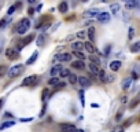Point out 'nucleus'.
<instances>
[{"instance_id":"72a5a7b5","label":"nucleus","mask_w":140,"mask_h":132,"mask_svg":"<svg viewBox=\"0 0 140 132\" xmlns=\"http://www.w3.org/2000/svg\"><path fill=\"white\" fill-rule=\"evenodd\" d=\"M85 36H86V32H84V30H80L77 33V37L78 39H85Z\"/></svg>"},{"instance_id":"3c124183","label":"nucleus","mask_w":140,"mask_h":132,"mask_svg":"<svg viewBox=\"0 0 140 132\" xmlns=\"http://www.w3.org/2000/svg\"><path fill=\"white\" fill-rule=\"evenodd\" d=\"M28 2H29V3H35L36 0H28Z\"/></svg>"},{"instance_id":"ddd939ff","label":"nucleus","mask_w":140,"mask_h":132,"mask_svg":"<svg viewBox=\"0 0 140 132\" xmlns=\"http://www.w3.org/2000/svg\"><path fill=\"white\" fill-rule=\"evenodd\" d=\"M76 129V127L73 124H63L62 125V132H73Z\"/></svg>"},{"instance_id":"aec40b11","label":"nucleus","mask_w":140,"mask_h":132,"mask_svg":"<svg viewBox=\"0 0 140 132\" xmlns=\"http://www.w3.org/2000/svg\"><path fill=\"white\" fill-rule=\"evenodd\" d=\"M98 76H99V80L102 81V83H106V81H107V76H106V73H104V70H99V73H98Z\"/></svg>"},{"instance_id":"c756f323","label":"nucleus","mask_w":140,"mask_h":132,"mask_svg":"<svg viewBox=\"0 0 140 132\" xmlns=\"http://www.w3.org/2000/svg\"><path fill=\"white\" fill-rule=\"evenodd\" d=\"M48 95H50V90H48V88H45V90L43 91V96H41V99L45 102V100L48 99Z\"/></svg>"},{"instance_id":"a19ab883","label":"nucleus","mask_w":140,"mask_h":132,"mask_svg":"<svg viewBox=\"0 0 140 132\" xmlns=\"http://www.w3.org/2000/svg\"><path fill=\"white\" fill-rule=\"evenodd\" d=\"M33 12H35V10H33V8H29V10H28V14H29V15H33Z\"/></svg>"},{"instance_id":"09e8293b","label":"nucleus","mask_w":140,"mask_h":132,"mask_svg":"<svg viewBox=\"0 0 140 132\" xmlns=\"http://www.w3.org/2000/svg\"><path fill=\"white\" fill-rule=\"evenodd\" d=\"M3 103H4V99H0V107L3 106Z\"/></svg>"},{"instance_id":"dca6fc26","label":"nucleus","mask_w":140,"mask_h":132,"mask_svg":"<svg viewBox=\"0 0 140 132\" xmlns=\"http://www.w3.org/2000/svg\"><path fill=\"white\" fill-rule=\"evenodd\" d=\"M86 36L89 37V41H94L95 40V28L94 26H89L88 32H86Z\"/></svg>"},{"instance_id":"7ed1b4c3","label":"nucleus","mask_w":140,"mask_h":132,"mask_svg":"<svg viewBox=\"0 0 140 132\" xmlns=\"http://www.w3.org/2000/svg\"><path fill=\"white\" fill-rule=\"evenodd\" d=\"M36 83H37V76H29L26 77L25 80L22 81V85H25V87H33V85H36Z\"/></svg>"},{"instance_id":"393cba45","label":"nucleus","mask_w":140,"mask_h":132,"mask_svg":"<svg viewBox=\"0 0 140 132\" xmlns=\"http://www.w3.org/2000/svg\"><path fill=\"white\" fill-rule=\"evenodd\" d=\"M59 76H61V77H69V76H70V72L67 70V69H63V67H62L61 72H59Z\"/></svg>"},{"instance_id":"20e7f679","label":"nucleus","mask_w":140,"mask_h":132,"mask_svg":"<svg viewBox=\"0 0 140 132\" xmlns=\"http://www.w3.org/2000/svg\"><path fill=\"white\" fill-rule=\"evenodd\" d=\"M6 55H7V58L10 61H14V59H18L19 58V52L17 50H14V48H7Z\"/></svg>"},{"instance_id":"a18cd8bd","label":"nucleus","mask_w":140,"mask_h":132,"mask_svg":"<svg viewBox=\"0 0 140 132\" xmlns=\"http://www.w3.org/2000/svg\"><path fill=\"white\" fill-rule=\"evenodd\" d=\"M121 116H122V113H118L117 116H115V118H117V120H119V118H121Z\"/></svg>"},{"instance_id":"412c9836","label":"nucleus","mask_w":140,"mask_h":132,"mask_svg":"<svg viewBox=\"0 0 140 132\" xmlns=\"http://www.w3.org/2000/svg\"><path fill=\"white\" fill-rule=\"evenodd\" d=\"M15 124V121H6V123H3L0 125V129H6V128H10V127H12Z\"/></svg>"},{"instance_id":"79ce46f5","label":"nucleus","mask_w":140,"mask_h":132,"mask_svg":"<svg viewBox=\"0 0 140 132\" xmlns=\"http://www.w3.org/2000/svg\"><path fill=\"white\" fill-rule=\"evenodd\" d=\"M132 76H133L132 79H135V80H136V79H139V77H137V73H136V72H133V73H132Z\"/></svg>"},{"instance_id":"4c0bfd02","label":"nucleus","mask_w":140,"mask_h":132,"mask_svg":"<svg viewBox=\"0 0 140 132\" xmlns=\"http://www.w3.org/2000/svg\"><path fill=\"white\" fill-rule=\"evenodd\" d=\"M126 102H128V96H126V95H122V96H121V103L125 105Z\"/></svg>"},{"instance_id":"39448f33","label":"nucleus","mask_w":140,"mask_h":132,"mask_svg":"<svg viewBox=\"0 0 140 132\" xmlns=\"http://www.w3.org/2000/svg\"><path fill=\"white\" fill-rule=\"evenodd\" d=\"M55 59L61 61V62H69L71 61V55L69 52H63V54H58V55L55 56Z\"/></svg>"},{"instance_id":"0eeeda50","label":"nucleus","mask_w":140,"mask_h":132,"mask_svg":"<svg viewBox=\"0 0 140 132\" xmlns=\"http://www.w3.org/2000/svg\"><path fill=\"white\" fill-rule=\"evenodd\" d=\"M98 15H99V10H96V8H91L83 14L84 18H92V17H98Z\"/></svg>"},{"instance_id":"e433bc0d","label":"nucleus","mask_w":140,"mask_h":132,"mask_svg":"<svg viewBox=\"0 0 140 132\" xmlns=\"http://www.w3.org/2000/svg\"><path fill=\"white\" fill-rule=\"evenodd\" d=\"M15 10H17V7H15V6H11V7L8 8V11H7V12H8V15H11V14H14V11H15Z\"/></svg>"},{"instance_id":"c85d7f7f","label":"nucleus","mask_w":140,"mask_h":132,"mask_svg":"<svg viewBox=\"0 0 140 132\" xmlns=\"http://www.w3.org/2000/svg\"><path fill=\"white\" fill-rule=\"evenodd\" d=\"M8 72V69H7V66H4V65H0V77H3L6 73Z\"/></svg>"},{"instance_id":"58836bf2","label":"nucleus","mask_w":140,"mask_h":132,"mask_svg":"<svg viewBox=\"0 0 140 132\" xmlns=\"http://www.w3.org/2000/svg\"><path fill=\"white\" fill-rule=\"evenodd\" d=\"M80 98H81V105L85 106V102H84V92H83V91H80Z\"/></svg>"},{"instance_id":"c03bdc74","label":"nucleus","mask_w":140,"mask_h":132,"mask_svg":"<svg viewBox=\"0 0 140 132\" xmlns=\"http://www.w3.org/2000/svg\"><path fill=\"white\" fill-rule=\"evenodd\" d=\"M113 132H124V128H118V129H114Z\"/></svg>"},{"instance_id":"4468645a","label":"nucleus","mask_w":140,"mask_h":132,"mask_svg":"<svg viewBox=\"0 0 140 132\" xmlns=\"http://www.w3.org/2000/svg\"><path fill=\"white\" fill-rule=\"evenodd\" d=\"M131 85H132V79L131 77H128V79H125L124 81H122V90H129L131 88Z\"/></svg>"},{"instance_id":"37998d69","label":"nucleus","mask_w":140,"mask_h":132,"mask_svg":"<svg viewBox=\"0 0 140 132\" xmlns=\"http://www.w3.org/2000/svg\"><path fill=\"white\" fill-rule=\"evenodd\" d=\"M33 118H22L21 121H22V123H28V121H32Z\"/></svg>"},{"instance_id":"a211bd4d","label":"nucleus","mask_w":140,"mask_h":132,"mask_svg":"<svg viewBox=\"0 0 140 132\" xmlns=\"http://www.w3.org/2000/svg\"><path fill=\"white\" fill-rule=\"evenodd\" d=\"M89 69H91V72H92L94 73V74H98V73H99V65H98V63H94V62H91L89 63Z\"/></svg>"},{"instance_id":"f8f14e48","label":"nucleus","mask_w":140,"mask_h":132,"mask_svg":"<svg viewBox=\"0 0 140 132\" xmlns=\"http://www.w3.org/2000/svg\"><path fill=\"white\" fill-rule=\"evenodd\" d=\"M84 47H85V50L88 51L89 54H94V52H95V47H94L92 41H85V43H84Z\"/></svg>"},{"instance_id":"49530a36","label":"nucleus","mask_w":140,"mask_h":132,"mask_svg":"<svg viewBox=\"0 0 140 132\" xmlns=\"http://www.w3.org/2000/svg\"><path fill=\"white\" fill-rule=\"evenodd\" d=\"M41 8H43V4H38V6H37V11H40Z\"/></svg>"},{"instance_id":"6e6552de","label":"nucleus","mask_w":140,"mask_h":132,"mask_svg":"<svg viewBox=\"0 0 140 132\" xmlns=\"http://www.w3.org/2000/svg\"><path fill=\"white\" fill-rule=\"evenodd\" d=\"M96 18H98V21H99V22L106 23V22H109V21H110V14H109V12H99V15L96 17Z\"/></svg>"},{"instance_id":"7c9ffc66","label":"nucleus","mask_w":140,"mask_h":132,"mask_svg":"<svg viewBox=\"0 0 140 132\" xmlns=\"http://www.w3.org/2000/svg\"><path fill=\"white\" fill-rule=\"evenodd\" d=\"M139 102H140V95H137L136 98H135V99H133V100L131 102V105H129V106H131V107H132V109H133V107H135V106H136V105L139 103Z\"/></svg>"},{"instance_id":"ea45409f","label":"nucleus","mask_w":140,"mask_h":132,"mask_svg":"<svg viewBox=\"0 0 140 132\" xmlns=\"http://www.w3.org/2000/svg\"><path fill=\"white\" fill-rule=\"evenodd\" d=\"M6 25H7V21L6 19H2V21H0V28H4Z\"/></svg>"},{"instance_id":"c9c22d12","label":"nucleus","mask_w":140,"mask_h":132,"mask_svg":"<svg viewBox=\"0 0 140 132\" xmlns=\"http://www.w3.org/2000/svg\"><path fill=\"white\" fill-rule=\"evenodd\" d=\"M65 87H66V83L65 81L58 83V84H56V90H62V88H65Z\"/></svg>"},{"instance_id":"9d476101","label":"nucleus","mask_w":140,"mask_h":132,"mask_svg":"<svg viewBox=\"0 0 140 132\" xmlns=\"http://www.w3.org/2000/svg\"><path fill=\"white\" fill-rule=\"evenodd\" d=\"M71 66H73L74 69L83 70L84 67H85V63H84V61H81V59H78V61H74L73 63H71Z\"/></svg>"},{"instance_id":"6ab92c4d","label":"nucleus","mask_w":140,"mask_h":132,"mask_svg":"<svg viewBox=\"0 0 140 132\" xmlns=\"http://www.w3.org/2000/svg\"><path fill=\"white\" fill-rule=\"evenodd\" d=\"M119 4L118 3H114V4H111V6H110V11H111L113 14H118V11H119Z\"/></svg>"},{"instance_id":"cd10ccee","label":"nucleus","mask_w":140,"mask_h":132,"mask_svg":"<svg viewBox=\"0 0 140 132\" xmlns=\"http://www.w3.org/2000/svg\"><path fill=\"white\" fill-rule=\"evenodd\" d=\"M69 81L71 83V84H76V83L78 81V76H76V74H71V73H70V76H69Z\"/></svg>"},{"instance_id":"f3484780","label":"nucleus","mask_w":140,"mask_h":132,"mask_svg":"<svg viewBox=\"0 0 140 132\" xmlns=\"http://www.w3.org/2000/svg\"><path fill=\"white\" fill-rule=\"evenodd\" d=\"M61 69H62V66H61V65H55V66L51 69V72H50V73H51V77H55L56 74H59Z\"/></svg>"},{"instance_id":"de8ad7c7","label":"nucleus","mask_w":140,"mask_h":132,"mask_svg":"<svg viewBox=\"0 0 140 132\" xmlns=\"http://www.w3.org/2000/svg\"><path fill=\"white\" fill-rule=\"evenodd\" d=\"M136 2V7H140V0H135Z\"/></svg>"},{"instance_id":"5701e85b","label":"nucleus","mask_w":140,"mask_h":132,"mask_svg":"<svg viewBox=\"0 0 140 132\" xmlns=\"http://www.w3.org/2000/svg\"><path fill=\"white\" fill-rule=\"evenodd\" d=\"M37 55H38V52H37V51H35V52H33V55H32L30 58H29L28 61H26V63H28V65H30V63H33V62H35V61L37 59Z\"/></svg>"},{"instance_id":"2eb2a0df","label":"nucleus","mask_w":140,"mask_h":132,"mask_svg":"<svg viewBox=\"0 0 140 132\" xmlns=\"http://www.w3.org/2000/svg\"><path fill=\"white\" fill-rule=\"evenodd\" d=\"M119 67H121V62L119 61H113L111 63H110V69H111L113 72H117Z\"/></svg>"},{"instance_id":"603ef678","label":"nucleus","mask_w":140,"mask_h":132,"mask_svg":"<svg viewBox=\"0 0 140 132\" xmlns=\"http://www.w3.org/2000/svg\"><path fill=\"white\" fill-rule=\"evenodd\" d=\"M83 2H88V0H83Z\"/></svg>"},{"instance_id":"bb28decb","label":"nucleus","mask_w":140,"mask_h":132,"mask_svg":"<svg viewBox=\"0 0 140 132\" xmlns=\"http://www.w3.org/2000/svg\"><path fill=\"white\" fill-rule=\"evenodd\" d=\"M59 83V80L56 79V77H52V79L48 80V85H52V87H56V84Z\"/></svg>"},{"instance_id":"473e14b6","label":"nucleus","mask_w":140,"mask_h":132,"mask_svg":"<svg viewBox=\"0 0 140 132\" xmlns=\"http://www.w3.org/2000/svg\"><path fill=\"white\" fill-rule=\"evenodd\" d=\"M89 58H91V62H94V63H98V65L100 63V59H99L98 56H95V55H91Z\"/></svg>"},{"instance_id":"a878e982","label":"nucleus","mask_w":140,"mask_h":132,"mask_svg":"<svg viewBox=\"0 0 140 132\" xmlns=\"http://www.w3.org/2000/svg\"><path fill=\"white\" fill-rule=\"evenodd\" d=\"M59 11H61V12H66V11H67V3H66V2H62V3L59 4Z\"/></svg>"},{"instance_id":"4be33fe9","label":"nucleus","mask_w":140,"mask_h":132,"mask_svg":"<svg viewBox=\"0 0 140 132\" xmlns=\"http://www.w3.org/2000/svg\"><path fill=\"white\" fill-rule=\"evenodd\" d=\"M131 51H132V52H137V51H140V41H136V43L132 44Z\"/></svg>"},{"instance_id":"423d86ee","label":"nucleus","mask_w":140,"mask_h":132,"mask_svg":"<svg viewBox=\"0 0 140 132\" xmlns=\"http://www.w3.org/2000/svg\"><path fill=\"white\" fill-rule=\"evenodd\" d=\"M78 83H80V85L83 88H86V87L91 85V80H89V77H86V76H80L78 77Z\"/></svg>"},{"instance_id":"1a4fd4ad","label":"nucleus","mask_w":140,"mask_h":132,"mask_svg":"<svg viewBox=\"0 0 140 132\" xmlns=\"http://www.w3.org/2000/svg\"><path fill=\"white\" fill-rule=\"evenodd\" d=\"M33 39H35V35H33V33H30V35L29 36H26L25 39H23V40L21 41V46H19V48H22V47H25V46H28L29 43H30Z\"/></svg>"},{"instance_id":"b1692460","label":"nucleus","mask_w":140,"mask_h":132,"mask_svg":"<svg viewBox=\"0 0 140 132\" xmlns=\"http://www.w3.org/2000/svg\"><path fill=\"white\" fill-rule=\"evenodd\" d=\"M73 55L77 56V58H78V59H81V61L85 59V55H84V54L81 52V51H73Z\"/></svg>"},{"instance_id":"f257e3e1","label":"nucleus","mask_w":140,"mask_h":132,"mask_svg":"<svg viewBox=\"0 0 140 132\" xmlns=\"http://www.w3.org/2000/svg\"><path fill=\"white\" fill-rule=\"evenodd\" d=\"M23 72V65H15V66H11L8 69V77H11V79H14V77H17V76H19L21 73Z\"/></svg>"},{"instance_id":"9b49d317","label":"nucleus","mask_w":140,"mask_h":132,"mask_svg":"<svg viewBox=\"0 0 140 132\" xmlns=\"http://www.w3.org/2000/svg\"><path fill=\"white\" fill-rule=\"evenodd\" d=\"M83 48H84V43H81V41L71 43V50H73V51H81Z\"/></svg>"},{"instance_id":"2f4dec72","label":"nucleus","mask_w":140,"mask_h":132,"mask_svg":"<svg viewBox=\"0 0 140 132\" xmlns=\"http://www.w3.org/2000/svg\"><path fill=\"white\" fill-rule=\"evenodd\" d=\"M44 41H45V37L43 36V35H40L37 37V46H43L44 44Z\"/></svg>"},{"instance_id":"8fccbe9b","label":"nucleus","mask_w":140,"mask_h":132,"mask_svg":"<svg viewBox=\"0 0 140 132\" xmlns=\"http://www.w3.org/2000/svg\"><path fill=\"white\" fill-rule=\"evenodd\" d=\"M73 132H85V131H83V129H74Z\"/></svg>"},{"instance_id":"f704fd0d","label":"nucleus","mask_w":140,"mask_h":132,"mask_svg":"<svg viewBox=\"0 0 140 132\" xmlns=\"http://www.w3.org/2000/svg\"><path fill=\"white\" fill-rule=\"evenodd\" d=\"M133 36H135V29H133V28H129L128 37H129V39H133Z\"/></svg>"},{"instance_id":"f03ea898","label":"nucleus","mask_w":140,"mask_h":132,"mask_svg":"<svg viewBox=\"0 0 140 132\" xmlns=\"http://www.w3.org/2000/svg\"><path fill=\"white\" fill-rule=\"evenodd\" d=\"M30 28V21H29L28 18H23L21 22H19V25H18V28H17V30H18V33L19 35H25L26 33V30Z\"/></svg>"}]
</instances>
